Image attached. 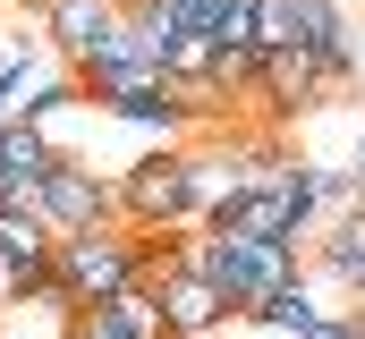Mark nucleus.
I'll use <instances>...</instances> for the list:
<instances>
[{
	"mask_svg": "<svg viewBox=\"0 0 365 339\" xmlns=\"http://www.w3.org/2000/svg\"><path fill=\"white\" fill-rule=\"evenodd\" d=\"M43 221L60 229V238H77V229H93V221H119V178H102V170H86V162H51V178H43Z\"/></svg>",
	"mask_w": 365,
	"mask_h": 339,
	"instance_id": "6e6552de",
	"label": "nucleus"
},
{
	"mask_svg": "<svg viewBox=\"0 0 365 339\" xmlns=\"http://www.w3.org/2000/svg\"><path fill=\"white\" fill-rule=\"evenodd\" d=\"M51 162H60V145H51L34 119H9V127H0V178H17V187H34V195H43Z\"/></svg>",
	"mask_w": 365,
	"mask_h": 339,
	"instance_id": "9d476101",
	"label": "nucleus"
},
{
	"mask_svg": "<svg viewBox=\"0 0 365 339\" xmlns=\"http://www.w3.org/2000/svg\"><path fill=\"white\" fill-rule=\"evenodd\" d=\"M153 288H162V314H170V339H212L221 323H238V306L204 280V263H195V246H162V263H153Z\"/></svg>",
	"mask_w": 365,
	"mask_h": 339,
	"instance_id": "20e7f679",
	"label": "nucleus"
},
{
	"mask_svg": "<svg viewBox=\"0 0 365 339\" xmlns=\"http://www.w3.org/2000/svg\"><path fill=\"white\" fill-rule=\"evenodd\" d=\"M187 26H195V17L170 9V0H136V9H128V43H136L145 60H162V68H170V51L187 43Z\"/></svg>",
	"mask_w": 365,
	"mask_h": 339,
	"instance_id": "f8f14e48",
	"label": "nucleus"
},
{
	"mask_svg": "<svg viewBox=\"0 0 365 339\" xmlns=\"http://www.w3.org/2000/svg\"><path fill=\"white\" fill-rule=\"evenodd\" d=\"M204 229H221V238H272V246H306L314 254V229L297 221V204L280 195L272 178H247L230 195H212L204 204Z\"/></svg>",
	"mask_w": 365,
	"mask_h": 339,
	"instance_id": "39448f33",
	"label": "nucleus"
},
{
	"mask_svg": "<svg viewBox=\"0 0 365 339\" xmlns=\"http://www.w3.org/2000/svg\"><path fill=\"white\" fill-rule=\"evenodd\" d=\"M162 246H170V229H136V221H93L77 238H60V254H51V297H60V314L110 306L119 288L153 280Z\"/></svg>",
	"mask_w": 365,
	"mask_h": 339,
	"instance_id": "f257e3e1",
	"label": "nucleus"
},
{
	"mask_svg": "<svg viewBox=\"0 0 365 339\" xmlns=\"http://www.w3.org/2000/svg\"><path fill=\"white\" fill-rule=\"evenodd\" d=\"M119 221H136V229H170V238H179L187 221H204V162L179 153V145L128 162V170H119Z\"/></svg>",
	"mask_w": 365,
	"mask_h": 339,
	"instance_id": "f03ea898",
	"label": "nucleus"
},
{
	"mask_svg": "<svg viewBox=\"0 0 365 339\" xmlns=\"http://www.w3.org/2000/svg\"><path fill=\"white\" fill-rule=\"evenodd\" d=\"M93 314H110L128 339H170V314H162V288H153V280L119 288V297H110V306H93Z\"/></svg>",
	"mask_w": 365,
	"mask_h": 339,
	"instance_id": "ddd939ff",
	"label": "nucleus"
},
{
	"mask_svg": "<svg viewBox=\"0 0 365 339\" xmlns=\"http://www.w3.org/2000/svg\"><path fill=\"white\" fill-rule=\"evenodd\" d=\"M357 323H365V306H357Z\"/></svg>",
	"mask_w": 365,
	"mask_h": 339,
	"instance_id": "6ab92c4d",
	"label": "nucleus"
},
{
	"mask_svg": "<svg viewBox=\"0 0 365 339\" xmlns=\"http://www.w3.org/2000/svg\"><path fill=\"white\" fill-rule=\"evenodd\" d=\"M357 178H365V145H357Z\"/></svg>",
	"mask_w": 365,
	"mask_h": 339,
	"instance_id": "f3484780",
	"label": "nucleus"
},
{
	"mask_svg": "<svg viewBox=\"0 0 365 339\" xmlns=\"http://www.w3.org/2000/svg\"><path fill=\"white\" fill-rule=\"evenodd\" d=\"M195 263H204V280L238 306V323L272 297V288H289V280H306V246H272V238H221V229H204L195 238Z\"/></svg>",
	"mask_w": 365,
	"mask_h": 339,
	"instance_id": "7ed1b4c3",
	"label": "nucleus"
},
{
	"mask_svg": "<svg viewBox=\"0 0 365 339\" xmlns=\"http://www.w3.org/2000/svg\"><path fill=\"white\" fill-rule=\"evenodd\" d=\"M247 323H255L264 339H306L314 323H323V306H314V271H306V280H289V288H272Z\"/></svg>",
	"mask_w": 365,
	"mask_h": 339,
	"instance_id": "9b49d317",
	"label": "nucleus"
},
{
	"mask_svg": "<svg viewBox=\"0 0 365 339\" xmlns=\"http://www.w3.org/2000/svg\"><path fill=\"white\" fill-rule=\"evenodd\" d=\"M34 17L51 26V43H60V60H68V68H93V60L136 51V43H128V9H119V0H51V9H34Z\"/></svg>",
	"mask_w": 365,
	"mask_h": 339,
	"instance_id": "423d86ee",
	"label": "nucleus"
},
{
	"mask_svg": "<svg viewBox=\"0 0 365 339\" xmlns=\"http://www.w3.org/2000/svg\"><path fill=\"white\" fill-rule=\"evenodd\" d=\"M306 339H365V323H357V314H323Z\"/></svg>",
	"mask_w": 365,
	"mask_h": 339,
	"instance_id": "2eb2a0df",
	"label": "nucleus"
},
{
	"mask_svg": "<svg viewBox=\"0 0 365 339\" xmlns=\"http://www.w3.org/2000/svg\"><path fill=\"white\" fill-rule=\"evenodd\" d=\"M195 34H212L221 51L255 43V0H204V9H195Z\"/></svg>",
	"mask_w": 365,
	"mask_h": 339,
	"instance_id": "4468645a",
	"label": "nucleus"
},
{
	"mask_svg": "<svg viewBox=\"0 0 365 339\" xmlns=\"http://www.w3.org/2000/svg\"><path fill=\"white\" fill-rule=\"evenodd\" d=\"M26 9H51V0H26Z\"/></svg>",
	"mask_w": 365,
	"mask_h": 339,
	"instance_id": "a211bd4d",
	"label": "nucleus"
},
{
	"mask_svg": "<svg viewBox=\"0 0 365 339\" xmlns=\"http://www.w3.org/2000/svg\"><path fill=\"white\" fill-rule=\"evenodd\" d=\"M306 271H314V280H331V288H349V297H365V204H349V212L314 238Z\"/></svg>",
	"mask_w": 365,
	"mask_h": 339,
	"instance_id": "1a4fd4ad",
	"label": "nucleus"
},
{
	"mask_svg": "<svg viewBox=\"0 0 365 339\" xmlns=\"http://www.w3.org/2000/svg\"><path fill=\"white\" fill-rule=\"evenodd\" d=\"M255 43L264 51H349V9L340 0H255Z\"/></svg>",
	"mask_w": 365,
	"mask_h": 339,
	"instance_id": "0eeeda50",
	"label": "nucleus"
},
{
	"mask_svg": "<svg viewBox=\"0 0 365 339\" xmlns=\"http://www.w3.org/2000/svg\"><path fill=\"white\" fill-rule=\"evenodd\" d=\"M170 9H187V17H195V9H204V0H170Z\"/></svg>",
	"mask_w": 365,
	"mask_h": 339,
	"instance_id": "dca6fc26",
	"label": "nucleus"
}]
</instances>
